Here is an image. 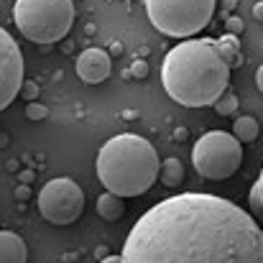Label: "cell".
Listing matches in <instances>:
<instances>
[{"label": "cell", "instance_id": "5", "mask_svg": "<svg viewBox=\"0 0 263 263\" xmlns=\"http://www.w3.org/2000/svg\"><path fill=\"white\" fill-rule=\"evenodd\" d=\"M146 13L159 33L189 39L210 26L215 15V0H146Z\"/></svg>", "mask_w": 263, "mask_h": 263}, {"label": "cell", "instance_id": "22", "mask_svg": "<svg viewBox=\"0 0 263 263\" xmlns=\"http://www.w3.org/2000/svg\"><path fill=\"white\" fill-rule=\"evenodd\" d=\"M253 18H258V21H263V0H258V3L253 5Z\"/></svg>", "mask_w": 263, "mask_h": 263}, {"label": "cell", "instance_id": "25", "mask_svg": "<svg viewBox=\"0 0 263 263\" xmlns=\"http://www.w3.org/2000/svg\"><path fill=\"white\" fill-rule=\"evenodd\" d=\"M174 136L179 138V141H184V138H186V128H176V130H174Z\"/></svg>", "mask_w": 263, "mask_h": 263}, {"label": "cell", "instance_id": "3", "mask_svg": "<svg viewBox=\"0 0 263 263\" xmlns=\"http://www.w3.org/2000/svg\"><path fill=\"white\" fill-rule=\"evenodd\" d=\"M95 169L107 192L118 197H141L156 184L161 164L151 141L136 133H120L97 151Z\"/></svg>", "mask_w": 263, "mask_h": 263}, {"label": "cell", "instance_id": "24", "mask_svg": "<svg viewBox=\"0 0 263 263\" xmlns=\"http://www.w3.org/2000/svg\"><path fill=\"white\" fill-rule=\"evenodd\" d=\"M256 87L263 92V64L258 67V72H256Z\"/></svg>", "mask_w": 263, "mask_h": 263}, {"label": "cell", "instance_id": "11", "mask_svg": "<svg viewBox=\"0 0 263 263\" xmlns=\"http://www.w3.org/2000/svg\"><path fill=\"white\" fill-rule=\"evenodd\" d=\"M95 210L105 222H115L125 215V202H123V197H118L112 192H102L95 202Z\"/></svg>", "mask_w": 263, "mask_h": 263}, {"label": "cell", "instance_id": "2", "mask_svg": "<svg viewBox=\"0 0 263 263\" xmlns=\"http://www.w3.org/2000/svg\"><path fill=\"white\" fill-rule=\"evenodd\" d=\"M230 72L215 39H186L166 54L161 82L181 107H210L228 92Z\"/></svg>", "mask_w": 263, "mask_h": 263}, {"label": "cell", "instance_id": "12", "mask_svg": "<svg viewBox=\"0 0 263 263\" xmlns=\"http://www.w3.org/2000/svg\"><path fill=\"white\" fill-rule=\"evenodd\" d=\"M217 41V49H220V54H222V59L228 62V67L230 69H238V67H243V54H240V39L238 36H233V33H222L220 39H215Z\"/></svg>", "mask_w": 263, "mask_h": 263}, {"label": "cell", "instance_id": "1", "mask_svg": "<svg viewBox=\"0 0 263 263\" xmlns=\"http://www.w3.org/2000/svg\"><path fill=\"white\" fill-rule=\"evenodd\" d=\"M123 263H263V228L235 202L181 192L138 217Z\"/></svg>", "mask_w": 263, "mask_h": 263}, {"label": "cell", "instance_id": "27", "mask_svg": "<svg viewBox=\"0 0 263 263\" xmlns=\"http://www.w3.org/2000/svg\"><path fill=\"white\" fill-rule=\"evenodd\" d=\"M21 179H23V184H28V181L33 179V174H31V172H23V174H21Z\"/></svg>", "mask_w": 263, "mask_h": 263}, {"label": "cell", "instance_id": "18", "mask_svg": "<svg viewBox=\"0 0 263 263\" xmlns=\"http://www.w3.org/2000/svg\"><path fill=\"white\" fill-rule=\"evenodd\" d=\"M225 28H228V33L238 36V33H243V31H246V23H243V18L228 15V18H225Z\"/></svg>", "mask_w": 263, "mask_h": 263}, {"label": "cell", "instance_id": "7", "mask_svg": "<svg viewBox=\"0 0 263 263\" xmlns=\"http://www.w3.org/2000/svg\"><path fill=\"white\" fill-rule=\"evenodd\" d=\"M39 212L51 225H72L85 212V192L77 181L57 176L39 192Z\"/></svg>", "mask_w": 263, "mask_h": 263}, {"label": "cell", "instance_id": "21", "mask_svg": "<svg viewBox=\"0 0 263 263\" xmlns=\"http://www.w3.org/2000/svg\"><path fill=\"white\" fill-rule=\"evenodd\" d=\"M13 194H15L18 202H28V199H31V186H28V184H21V186H15Z\"/></svg>", "mask_w": 263, "mask_h": 263}, {"label": "cell", "instance_id": "16", "mask_svg": "<svg viewBox=\"0 0 263 263\" xmlns=\"http://www.w3.org/2000/svg\"><path fill=\"white\" fill-rule=\"evenodd\" d=\"M212 107H215V112H217V115H233V112L238 110V95L228 89V92H225V95L212 105Z\"/></svg>", "mask_w": 263, "mask_h": 263}, {"label": "cell", "instance_id": "20", "mask_svg": "<svg viewBox=\"0 0 263 263\" xmlns=\"http://www.w3.org/2000/svg\"><path fill=\"white\" fill-rule=\"evenodd\" d=\"M21 95H23V100H28V102H36V97H39V85H36V82H23Z\"/></svg>", "mask_w": 263, "mask_h": 263}, {"label": "cell", "instance_id": "8", "mask_svg": "<svg viewBox=\"0 0 263 263\" xmlns=\"http://www.w3.org/2000/svg\"><path fill=\"white\" fill-rule=\"evenodd\" d=\"M23 82V54L15 39L0 26V110L21 95Z\"/></svg>", "mask_w": 263, "mask_h": 263}, {"label": "cell", "instance_id": "13", "mask_svg": "<svg viewBox=\"0 0 263 263\" xmlns=\"http://www.w3.org/2000/svg\"><path fill=\"white\" fill-rule=\"evenodd\" d=\"M258 133H261V125H258V120L251 118V115H240V118L233 123V136H235L240 143H251V141H256Z\"/></svg>", "mask_w": 263, "mask_h": 263}, {"label": "cell", "instance_id": "17", "mask_svg": "<svg viewBox=\"0 0 263 263\" xmlns=\"http://www.w3.org/2000/svg\"><path fill=\"white\" fill-rule=\"evenodd\" d=\"M26 118L28 120H46L49 118V107L41 102H28L26 105Z\"/></svg>", "mask_w": 263, "mask_h": 263}, {"label": "cell", "instance_id": "14", "mask_svg": "<svg viewBox=\"0 0 263 263\" xmlns=\"http://www.w3.org/2000/svg\"><path fill=\"white\" fill-rule=\"evenodd\" d=\"M161 184L166 186V189H176V186H181V181H184V164L179 161V159H166L164 164H161Z\"/></svg>", "mask_w": 263, "mask_h": 263}, {"label": "cell", "instance_id": "4", "mask_svg": "<svg viewBox=\"0 0 263 263\" xmlns=\"http://www.w3.org/2000/svg\"><path fill=\"white\" fill-rule=\"evenodd\" d=\"M13 21L23 39L33 44H59L74 23L72 0H15Z\"/></svg>", "mask_w": 263, "mask_h": 263}, {"label": "cell", "instance_id": "19", "mask_svg": "<svg viewBox=\"0 0 263 263\" xmlns=\"http://www.w3.org/2000/svg\"><path fill=\"white\" fill-rule=\"evenodd\" d=\"M130 74H133L136 80H146V77H148V64H146V59H136V62L130 64Z\"/></svg>", "mask_w": 263, "mask_h": 263}, {"label": "cell", "instance_id": "6", "mask_svg": "<svg viewBox=\"0 0 263 263\" xmlns=\"http://www.w3.org/2000/svg\"><path fill=\"white\" fill-rule=\"evenodd\" d=\"M240 161H243V143L225 130L204 133L192 148L194 172L210 181L230 179L240 169Z\"/></svg>", "mask_w": 263, "mask_h": 263}, {"label": "cell", "instance_id": "15", "mask_svg": "<svg viewBox=\"0 0 263 263\" xmlns=\"http://www.w3.org/2000/svg\"><path fill=\"white\" fill-rule=\"evenodd\" d=\"M248 207H251V215L256 217V222L263 228V169L248 192Z\"/></svg>", "mask_w": 263, "mask_h": 263}, {"label": "cell", "instance_id": "9", "mask_svg": "<svg viewBox=\"0 0 263 263\" xmlns=\"http://www.w3.org/2000/svg\"><path fill=\"white\" fill-rule=\"evenodd\" d=\"M74 72L85 85H102L112 72V57L105 49H97V46L85 49L74 62Z\"/></svg>", "mask_w": 263, "mask_h": 263}, {"label": "cell", "instance_id": "10", "mask_svg": "<svg viewBox=\"0 0 263 263\" xmlns=\"http://www.w3.org/2000/svg\"><path fill=\"white\" fill-rule=\"evenodd\" d=\"M26 261H28L26 240L18 233L0 230V263H26Z\"/></svg>", "mask_w": 263, "mask_h": 263}, {"label": "cell", "instance_id": "23", "mask_svg": "<svg viewBox=\"0 0 263 263\" xmlns=\"http://www.w3.org/2000/svg\"><path fill=\"white\" fill-rule=\"evenodd\" d=\"M95 256H97V261H102V258H107L110 253H107V248H105V246H100V248H95Z\"/></svg>", "mask_w": 263, "mask_h": 263}, {"label": "cell", "instance_id": "26", "mask_svg": "<svg viewBox=\"0 0 263 263\" xmlns=\"http://www.w3.org/2000/svg\"><path fill=\"white\" fill-rule=\"evenodd\" d=\"M100 263H123V261H120V256H107V258H102Z\"/></svg>", "mask_w": 263, "mask_h": 263}]
</instances>
